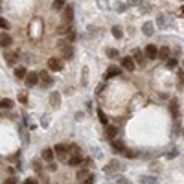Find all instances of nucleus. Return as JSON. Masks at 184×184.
Returning a JSON list of instances; mask_svg holds the SVG:
<instances>
[{
    "mask_svg": "<svg viewBox=\"0 0 184 184\" xmlns=\"http://www.w3.org/2000/svg\"><path fill=\"white\" fill-rule=\"evenodd\" d=\"M111 147H112L114 153H125V151H127V149H125V144H123L122 140H112V145H111Z\"/></svg>",
    "mask_w": 184,
    "mask_h": 184,
    "instance_id": "9",
    "label": "nucleus"
},
{
    "mask_svg": "<svg viewBox=\"0 0 184 184\" xmlns=\"http://www.w3.org/2000/svg\"><path fill=\"white\" fill-rule=\"evenodd\" d=\"M50 105L52 107H59L61 105V94L59 92H52L50 94Z\"/></svg>",
    "mask_w": 184,
    "mask_h": 184,
    "instance_id": "10",
    "label": "nucleus"
},
{
    "mask_svg": "<svg viewBox=\"0 0 184 184\" xmlns=\"http://www.w3.org/2000/svg\"><path fill=\"white\" fill-rule=\"evenodd\" d=\"M167 55H169V48H167V46H162V48L158 50V59H167Z\"/></svg>",
    "mask_w": 184,
    "mask_h": 184,
    "instance_id": "17",
    "label": "nucleus"
},
{
    "mask_svg": "<svg viewBox=\"0 0 184 184\" xmlns=\"http://www.w3.org/2000/svg\"><path fill=\"white\" fill-rule=\"evenodd\" d=\"M39 83H41L42 87H52L54 79H52V76H50L46 70H41V72H39Z\"/></svg>",
    "mask_w": 184,
    "mask_h": 184,
    "instance_id": "4",
    "label": "nucleus"
},
{
    "mask_svg": "<svg viewBox=\"0 0 184 184\" xmlns=\"http://www.w3.org/2000/svg\"><path fill=\"white\" fill-rule=\"evenodd\" d=\"M0 28H2V30H7V28H9V22L6 21V19H2V17H0Z\"/></svg>",
    "mask_w": 184,
    "mask_h": 184,
    "instance_id": "28",
    "label": "nucleus"
},
{
    "mask_svg": "<svg viewBox=\"0 0 184 184\" xmlns=\"http://www.w3.org/2000/svg\"><path fill=\"white\" fill-rule=\"evenodd\" d=\"M11 42H13V39H11V35H9V33H6V31H4V33L0 35V46H4V48H6V46H9Z\"/></svg>",
    "mask_w": 184,
    "mask_h": 184,
    "instance_id": "11",
    "label": "nucleus"
},
{
    "mask_svg": "<svg viewBox=\"0 0 184 184\" xmlns=\"http://www.w3.org/2000/svg\"><path fill=\"white\" fill-rule=\"evenodd\" d=\"M134 61L144 64V57H142V52H140V50H134Z\"/></svg>",
    "mask_w": 184,
    "mask_h": 184,
    "instance_id": "26",
    "label": "nucleus"
},
{
    "mask_svg": "<svg viewBox=\"0 0 184 184\" xmlns=\"http://www.w3.org/2000/svg\"><path fill=\"white\" fill-rule=\"evenodd\" d=\"M70 31V26H68V22H63L61 26L57 28V33H68Z\"/></svg>",
    "mask_w": 184,
    "mask_h": 184,
    "instance_id": "19",
    "label": "nucleus"
},
{
    "mask_svg": "<svg viewBox=\"0 0 184 184\" xmlns=\"http://www.w3.org/2000/svg\"><path fill=\"white\" fill-rule=\"evenodd\" d=\"M142 30H144V33H145L147 37H149V35H153V22H145Z\"/></svg>",
    "mask_w": 184,
    "mask_h": 184,
    "instance_id": "16",
    "label": "nucleus"
},
{
    "mask_svg": "<svg viewBox=\"0 0 184 184\" xmlns=\"http://www.w3.org/2000/svg\"><path fill=\"white\" fill-rule=\"evenodd\" d=\"M177 66V59H167V68H175Z\"/></svg>",
    "mask_w": 184,
    "mask_h": 184,
    "instance_id": "30",
    "label": "nucleus"
},
{
    "mask_svg": "<svg viewBox=\"0 0 184 184\" xmlns=\"http://www.w3.org/2000/svg\"><path fill=\"white\" fill-rule=\"evenodd\" d=\"M72 11H74V9H72V6H66V7H64V15H63V17H64V22L72 21V17H74V13H72Z\"/></svg>",
    "mask_w": 184,
    "mask_h": 184,
    "instance_id": "14",
    "label": "nucleus"
},
{
    "mask_svg": "<svg viewBox=\"0 0 184 184\" xmlns=\"http://www.w3.org/2000/svg\"><path fill=\"white\" fill-rule=\"evenodd\" d=\"M107 57H111V59L118 57V50H114V48H107Z\"/></svg>",
    "mask_w": 184,
    "mask_h": 184,
    "instance_id": "24",
    "label": "nucleus"
},
{
    "mask_svg": "<svg viewBox=\"0 0 184 184\" xmlns=\"http://www.w3.org/2000/svg\"><path fill=\"white\" fill-rule=\"evenodd\" d=\"M15 76H17L19 79H26V76H28V72H26V68H24V66H19V68L15 70Z\"/></svg>",
    "mask_w": 184,
    "mask_h": 184,
    "instance_id": "15",
    "label": "nucleus"
},
{
    "mask_svg": "<svg viewBox=\"0 0 184 184\" xmlns=\"http://www.w3.org/2000/svg\"><path fill=\"white\" fill-rule=\"evenodd\" d=\"M181 17H184V6L181 7Z\"/></svg>",
    "mask_w": 184,
    "mask_h": 184,
    "instance_id": "37",
    "label": "nucleus"
},
{
    "mask_svg": "<svg viewBox=\"0 0 184 184\" xmlns=\"http://www.w3.org/2000/svg\"><path fill=\"white\" fill-rule=\"evenodd\" d=\"M11 105H13L11 100H0V107L2 109H11Z\"/></svg>",
    "mask_w": 184,
    "mask_h": 184,
    "instance_id": "25",
    "label": "nucleus"
},
{
    "mask_svg": "<svg viewBox=\"0 0 184 184\" xmlns=\"http://www.w3.org/2000/svg\"><path fill=\"white\" fill-rule=\"evenodd\" d=\"M39 83V72H28L26 76V85L28 87H35Z\"/></svg>",
    "mask_w": 184,
    "mask_h": 184,
    "instance_id": "5",
    "label": "nucleus"
},
{
    "mask_svg": "<svg viewBox=\"0 0 184 184\" xmlns=\"http://www.w3.org/2000/svg\"><path fill=\"white\" fill-rule=\"evenodd\" d=\"M83 160H85V158L81 157V153H74V155L68 157V162L66 164H70V166H79V164H83Z\"/></svg>",
    "mask_w": 184,
    "mask_h": 184,
    "instance_id": "7",
    "label": "nucleus"
},
{
    "mask_svg": "<svg viewBox=\"0 0 184 184\" xmlns=\"http://www.w3.org/2000/svg\"><path fill=\"white\" fill-rule=\"evenodd\" d=\"M57 48H59V52H61V55L64 59H72L74 57V48H72V44L66 41H61L57 44Z\"/></svg>",
    "mask_w": 184,
    "mask_h": 184,
    "instance_id": "1",
    "label": "nucleus"
},
{
    "mask_svg": "<svg viewBox=\"0 0 184 184\" xmlns=\"http://www.w3.org/2000/svg\"><path fill=\"white\" fill-rule=\"evenodd\" d=\"M120 74V68L118 66H109L107 68V78H116Z\"/></svg>",
    "mask_w": 184,
    "mask_h": 184,
    "instance_id": "12",
    "label": "nucleus"
},
{
    "mask_svg": "<svg viewBox=\"0 0 184 184\" xmlns=\"http://www.w3.org/2000/svg\"><path fill=\"white\" fill-rule=\"evenodd\" d=\"M169 109H171L173 116H177V112H179V101H177V100H173V101H171V105H169Z\"/></svg>",
    "mask_w": 184,
    "mask_h": 184,
    "instance_id": "21",
    "label": "nucleus"
},
{
    "mask_svg": "<svg viewBox=\"0 0 184 184\" xmlns=\"http://www.w3.org/2000/svg\"><path fill=\"white\" fill-rule=\"evenodd\" d=\"M127 4H129V6H140L142 0H127Z\"/></svg>",
    "mask_w": 184,
    "mask_h": 184,
    "instance_id": "32",
    "label": "nucleus"
},
{
    "mask_svg": "<svg viewBox=\"0 0 184 184\" xmlns=\"http://www.w3.org/2000/svg\"><path fill=\"white\" fill-rule=\"evenodd\" d=\"M122 66L127 70V72H133V70H134V59H133V57H123Z\"/></svg>",
    "mask_w": 184,
    "mask_h": 184,
    "instance_id": "8",
    "label": "nucleus"
},
{
    "mask_svg": "<svg viewBox=\"0 0 184 184\" xmlns=\"http://www.w3.org/2000/svg\"><path fill=\"white\" fill-rule=\"evenodd\" d=\"M48 68L52 72H59V70H63V61L59 57H50L48 59Z\"/></svg>",
    "mask_w": 184,
    "mask_h": 184,
    "instance_id": "3",
    "label": "nucleus"
},
{
    "mask_svg": "<svg viewBox=\"0 0 184 184\" xmlns=\"http://www.w3.org/2000/svg\"><path fill=\"white\" fill-rule=\"evenodd\" d=\"M19 101H21V103H26V101H28L26 94H19Z\"/></svg>",
    "mask_w": 184,
    "mask_h": 184,
    "instance_id": "34",
    "label": "nucleus"
},
{
    "mask_svg": "<svg viewBox=\"0 0 184 184\" xmlns=\"http://www.w3.org/2000/svg\"><path fill=\"white\" fill-rule=\"evenodd\" d=\"M98 118H100V122H101V123H107V116H105V114H103L101 111H100V112H98Z\"/></svg>",
    "mask_w": 184,
    "mask_h": 184,
    "instance_id": "31",
    "label": "nucleus"
},
{
    "mask_svg": "<svg viewBox=\"0 0 184 184\" xmlns=\"http://www.w3.org/2000/svg\"><path fill=\"white\" fill-rule=\"evenodd\" d=\"M54 155H55V153H54V149H44V151H42V158H44V160H48V162H52V160H54Z\"/></svg>",
    "mask_w": 184,
    "mask_h": 184,
    "instance_id": "13",
    "label": "nucleus"
},
{
    "mask_svg": "<svg viewBox=\"0 0 184 184\" xmlns=\"http://www.w3.org/2000/svg\"><path fill=\"white\" fill-rule=\"evenodd\" d=\"M116 133H118V129H116V127H112V125H109V127H107V136H109V138L116 136Z\"/></svg>",
    "mask_w": 184,
    "mask_h": 184,
    "instance_id": "22",
    "label": "nucleus"
},
{
    "mask_svg": "<svg viewBox=\"0 0 184 184\" xmlns=\"http://www.w3.org/2000/svg\"><path fill=\"white\" fill-rule=\"evenodd\" d=\"M24 184H37V181H35V179H26Z\"/></svg>",
    "mask_w": 184,
    "mask_h": 184,
    "instance_id": "35",
    "label": "nucleus"
},
{
    "mask_svg": "<svg viewBox=\"0 0 184 184\" xmlns=\"http://www.w3.org/2000/svg\"><path fill=\"white\" fill-rule=\"evenodd\" d=\"M4 184H17V177H9V179H7Z\"/></svg>",
    "mask_w": 184,
    "mask_h": 184,
    "instance_id": "33",
    "label": "nucleus"
},
{
    "mask_svg": "<svg viewBox=\"0 0 184 184\" xmlns=\"http://www.w3.org/2000/svg\"><path fill=\"white\" fill-rule=\"evenodd\" d=\"M142 182H157V179H155V177H142Z\"/></svg>",
    "mask_w": 184,
    "mask_h": 184,
    "instance_id": "29",
    "label": "nucleus"
},
{
    "mask_svg": "<svg viewBox=\"0 0 184 184\" xmlns=\"http://www.w3.org/2000/svg\"><path fill=\"white\" fill-rule=\"evenodd\" d=\"M88 177H90V173H88V171H79V173H78V182L83 184V181H85V179H88Z\"/></svg>",
    "mask_w": 184,
    "mask_h": 184,
    "instance_id": "18",
    "label": "nucleus"
},
{
    "mask_svg": "<svg viewBox=\"0 0 184 184\" xmlns=\"http://www.w3.org/2000/svg\"><path fill=\"white\" fill-rule=\"evenodd\" d=\"M63 6H64V0H55L54 2V9H61Z\"/></svg>",
    "mask_w": 184,
    "mask_h": 184,
    "instance_id": "27",
    "label": "nucleus"
},
{
    "mask_svg": "<svg viewBox=\"0 0 184 184\" xmlns=\"http://www.w3.org/2000/svg\"><path fill=\"white\" fill-rule=\"evenodd\" d=\"M4 57H6V61L9 63V64H15L17 63V54H6Z\"/></svg>",
    "mask_w": 184,
    "mask_h": 184,
    "instance_id": "20",
    "label": "nucleus"
},
{
    "mask_svg": "<svg viewBox=\"0 0 184 184\" xmlns=\"http://www.w3.org/2000/svg\"><path fill=\"white\" fill-rule=\"evenodd\" d=\"M112 35H114L116 39H122V37H123V31L118 28V26H114V28H112Z\"/></svg>",
    "mask_w": 184,
    "mask_h": 184,
    "instance_id": "23",
    "label": "nucleus"
},
{
    "mask_svg": "<svg viewBox=\"0 0 184 184\" xmlns=\"http://www.w3.org/2000/svg\"><path fill=\"white\" fill-rule=\"evenodd\" d=\"M145 55H147L149 59H157V57H158V48H157L155 44H147V46H145Z\"/></svg>",
    "mask_w": 184,
    "mask_h": 184,
    "instance_id": "6",
    "label": "nucleus"
},
{
    "mask_svg": "<svg viewBox=\"0 0 184 184\" xmlns=\"http://www.w3.org/2000/svg\"><path fill=\"white\" fill-rule=\"evenodd\" d=\"M118 184H127V181H125V179H120V181H118Z\"/></svg>",
    "mask_w": 184,
    "mask_h": 184,
    "instance_id": "36",
    "label": "nucleus"
},
{
    "mask_svg": "<svg viewBox=\"0 0 184 184\" xmlns=\"http://www.w3.org/2000/svg\"><path fill=\"white\" fill-rule=\"evenodd\" d=\"M54 153L61 158V160H64V162H68V153H70V149H68V145H64V144H57L55 147H54Z\"/></svg>",
    "mask_w": 184,
    "mask_h": 184,
    "instance_id": "2",
    "label": "nucleus"
}]
</instances>
